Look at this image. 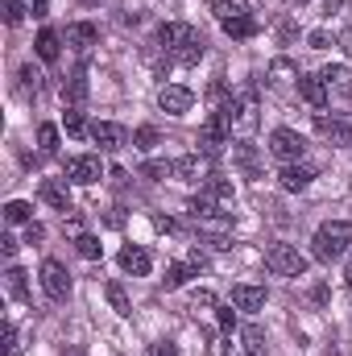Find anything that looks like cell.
Returning <instances> with one entry per match:
<instances>
[{
    "label": "cell",
    "instance_id": "37",
    "mask_svg": "<svg viewBox=\"0 0 352 356\" xmlns=\"http://www.w3.org/2000/svg\"><path fill=\"white\" fill-rule=\"evenodd\" d=\"M141 175H150V178H166V175H175V162H145V166H141Z\"/></svg>",
    "mask_w": 352,
    "mask_h": 356
},
{
    "label": "cell",
    "instance_id": "19",
    "mask_svg": "<svg viewBox=\"0 0 352 356\" xmlns=\"http://www.w3.org/2000/svg\"><path fill=\"white\" fill-rule=\"evenodd\" d=\"M232 162H237L249 178H262V158H257V149H253L249 141H237V145H232Z\"/></svg>",
    "mask_w": 352,
    "mask_h": 356
},
{
    "label": "cell",
    "instance_id": "6",
    "mask_svg": "<svg viewBox=\"0 0 352 356\" xmlns=\"http://www.w3.org/2000/svg\"><path fill=\"white\" fill-rule=\"evenodd\" d=\"M42 290H46L54 302H63V298L71 294V273H67L63 261H54V257L42 261Z\"/></svg>",
    "mask_w": 352,
    "mask_h": 356
},
{
    "label": "cell",
    "instance_id": "11",
    "mask_svg": "<svg viewBox=\"0 0 352 356\" xmlns=\"http://www.w3.org/2000/svg\"><path fill=\"white\" fill-rule=\"evenodd\" d=\"M232 307H237V311H262L265 307V286H253V282L232 286Z\"/></svg>",
    "mask_w": 352,
    "mask_h": 356
},
{
    "label": "cell",
    "instance_id": "23",
    "mask_svg": "<svg viewBox=\"0 0 352 356\" xmlns=\"http://www.w3.org/2000/svg\"><path fill=\"white\" fill-rule=\"evenodd\" d=\"M29 216H33V207H29L25 199H13V203H4V224H33Z\"/></svg>",
    "mask_w": 352,
    "mask_h": 356
},
{
    "label": "cell",
    "instance_id": "45",
    "mask_svg": "<svg viewBox=\"0 0 352 356\" xmlns=\"http://www.w3.org/2000/svg\"><path fill=\"white\" fill-rule=\"evenodd\" d=\"M0 253L13 257V253H17V241H13V236H0Z\"/></svg>",
    "mask_w": 352,
    "mask_h": 356
},
{
    "label": "cell",
    "instance_id": "44",
    "mask_svg": "<svg viewBox=\"0 0 352 356\" xmlns=\"http://www.w3.org/2000/svg\"><path fill=\"white\" fill-rule=\"evenodd\" d=\"M186 266H191V269H195V273H199V269L207 266V257H203L199 249H191V257H186Z\"/></svg>",
    "mask_w": 352,
    "mask_h": 356
},
{
    "label": "cell",
    "instance_id": "38",
    "mask_svg": "<svg viewBox=\"0 0 352 356\" xmlns=\"http://www.w3.org/2000/svg\"><path fill=\"white\" fill-rule=\"evenodd\" d=\"M216 319H220L224 332H237V311L232 307H216Z\"/></svg>",
    "mask_w": 352,
    "mask_h": 356
},
{
    "label": "cell",
    "instance_id": "24",
    "mask_svg": "<svg viewBox=\"0 0 352 356\" xmlns=\"http://www.w3.org/2000/svg\"><path fill=\"white\" fill-rule=\"evenodd\" d=\"M4 286H8V294L13 298H29V286H25V269H17V266H8V273H4Z\"/></svg>",
    "mask_w": 352,
    "mask_h": 356
},
{
    "label": "cell",
    "instance_id": "27",
    "mask_svg": "<svg viewBox=\"0 0 352 356\" xmlns=\"http://www.w3.org/2000/svg\"><path fill=\"white\" fill-rule=\"evenodd\" d=\"M108 302H112V311H116V315H133L129 294H125V286H120V282H108Z\"/></svg>",
    "mask_w": 352,
    "mask_h": 356
},
{
    "label": "cell",
    "instance_id": "2",
    "mask_svg": "<svg viewBox=\"0 0 352 356\" xmlns=\"http://www.w3.org/2000/svg\"><path fill=\"white\" fill-rule=\"evenodd\" d=\"M257 112H262V104H257V88H241L237 95H232V124H237L245 137L257 129V120H262Z\"/></svg>",
    "mask_w": 352,
    "mask_h": 356
},
{
    "label": "cell",
    "instance_id": "15",
    "mask_svg": "<svg viewBox=\"0 0 352 356\" xmlns=\"http://www.w3.org/2000/svg\"><path fill=\"white\" fill-rule=\"evenodd\" d=\"M298 95L311 104V108H328V83L319 79V75H298Z\"/></svg>",
    "mask_w": 352,
    "mask_h": 356
},
{
    "label": "cell",
    "instance_id": "21",
    "mask_svg": "<svg viewBox=\"0 0 352 356\" xmlns=\"http://www.w3.org/2000/svg\"><path fill=\"white\" fill-rule=\"evenodd\" d=\"M319 79L328 83V91H340V95H349V91H352V71H349V67H323V71H319Z\"/></svg>",
    "mask_w": 352,
    "mask_h": 356
},
{
    "label": "cell",
    "instance_id": "18",
    "mask_svg": "<svg viewBox=\"0 0 352 356\" xmlns=\"http://www.w3.org/2000/svg\"><path fill=\"white\" fill-rule=\"evenodd\" d=\"M63 99H67L71 108H79V104L88 99V67H75V71H71V79L63 83Z\"/></svg>",
    "mask_w": 352,
    "mask_h": 356
},
{
    "label": "cell",
    "instance_id": "35",
    "mask_svg": "<svg viewBox=\"0 0 352 356\" xmlns=\"http://www.w3.org/2000/svg\"><path fill=\"white\" fill-rule=\"evenodd\" d=\"M67 133H71V137H83V133H88V124H83V112H79V108H71V112H67Z\"/></svg>",
    "mask_w": 352,
    "mask_h": 356
},
{
    "label": "cell",
    "instance_id": "34",
    "mask_svg": "<svg viewBox=\"0 0 352 356\" xmlns=\"http://www.w3.org/2000/svg\"><path fill=\"white\" fill-rule=\"evenodd\" d=\"M133 145H137V149H154V145H158V129H150V124H141V129L133 133Z\"/></svg>",
    "mask_w": 352,
    "mask_h": 356
},
{
    "label": "cell",
    "instance_id": "41",
    "mask_svg": "<svg viewBox=\"0 0 352 356\" xmlns=\"http://www.w3.org/2000/svg\"><path fill=\"white\" fill-rule=\"evenodd\" d=\"M307 42H311V50H328V46H332V33H328V29H315Z\"/></svg>",
    "mask_w": 352,
    "mask_h": 356
},
{
    "label": "cell",
    "instance_id": "8",
    "mask_svg": "<svg viewBox=\"0 0 352 356\" xmlns=\"http://www.w3.org/2000/svg\"><path fill=\"white\" fill-rule=\"evenodd\" d=\"M191 104H195V95H191V88H182V83H166V88L158 91V108L170 112V116H186Z\"/></svg>",
    "mask_w": 352,
    "mask_h": 356
},
{
    "label": "cell",
    "instance_id": "16",
    "mask_svg": "<svg viewBox=\"0 0 352 356\" xmlns=\"http://www.w3.org/2000/svg\"><path fill=\"white\" fill-rule=\"evenodd\" d=\"M311 178H315V170H311V166L290 162V166H282L278 182H282V191H307V186H311Z\"/></svg>",
    "mask_w": 352,
    "mask_h": 356
},
{
    "label": "cell",
    "instance_id": "7",
    "mask_svg": "<svg viewBox=\"0 0 352 356\" xmlns=\"http://www.w3.org/2000/svg\"><path fill=\"white\" fill-rule=\"evenodd\" d=\"M315 133H319L323 141L340 145V149H352V124H349V120H332V116L315 112Z\"/></svg>",
    "mask_w": 352,
    "mask_h": 356
},
{
    "label": "cell",
    "instance_id": "12",
    "mask_svg": "<svg viewBox=\"0 0 352 356\" xmlns=\"http://www.w3.org/2000/svg\"><path fill=\"white\" fill-rule=\"evenodd\" d=\"M116 261H120V269H125V273H133V277H145V273L154 269L150 253H145L141 245H129V249H120V257H116Z\"/></svg>",
    "mask_w": 352,
    "mask_h": 356
},
{
    "label": "cell",
    "instance_id": "49",
    "mask_svg": "<svg viewBox=\"0 0 352 356\" xmlns=\"http://www.w3.org/2000/svg\"><path fill=\"white\" fill-rule=\"evenodd\" d=\"M290 4H307V0H290Z\"/></svg>",
    "mask_w": 352,
    "mask_h": 356
},
{
    "label": "cell",
    "instance_id": "17",
    "mask_svg": "<svg viewBox=\"0 0 352 356\" xmlns=\"http://www.w3.org/2000/svg\"><path fill=\"white\" fill-rule=\"evenodd\" d=\"M95 42H99V29H95V25H88V21H75V25H67V46H75L79 54H88Z\"/></svg>",
    "mask_w": 352,
    "mask_h": 356
},
{
    "label": "cell",
    "instance_id": "28",
    "mask_svg": "<svg viewBox=\"0 0 352 356\" xmlns=\"http://www.w3.org/2000/svg\"><path fill=\"white\" fill-rule=\"evenodd\" d=\"M191 273H195L191 266L175 261V266H166V277H162V286H166V290H178V286H186V277H191Z\"/></svg>",
    "mask_w": 352,
    "mask_h": 356
},
{
    "label": "cell",
    "instance_id": "32",
    "mask_svg": "<svg viewBox=\"0 0 352 356\" xmlns=\"http://www.w3.org/2000/svg\"><path fill=\"white\" fill-rule=\"evenodd\" d=\"M269 79H273V83H290V79H298V71H294L286 58H278V63L269 67Z\"/></svg>",
    "mask_w": 352,
    "mask_h": 356
},
{
    "label": "cell",
    "instance_id": "39",
    "mask_svg": "<svg viewBox=\"0 0 352 356\" xmlns=\"http://www.w3.org/2000/svg\"><path fill=\"white\" fill-rule=\"evenodd\" d=\"M21 17H25L21 0H4V21H8V25H21Z\"/></svg>",
    "mask_w": 352,
    "mask_h": 356
},
{
    "label": "cell",
    "instance_id": "50",
    "mask_svg": "<svg viewBox=\"0 0 352 356\" xmlns=\"http://www.w3.org/2000/svg\"><path fill=\"white\" fill-rule=\"evenodd\" d=\"M75 356H83V353H75Z\"/></svg>",
    "mask_w": 352,
    "mask_h": 356
},
{
    "label": "cell",
    "instance_id": "4",
    "mask_svg": "<svg viewBox=\"0 0 352 356\" xmlns=\"http://www.w3.org/2000/svg\"><path fill=\"white\" fill-rule=\"evenodd\" d=\"M265 266L273 269V273H282V277H303L307 273V257L294 245H273L265 253Z\"/></svg>",
    "mask_w": 352,
    "mask_h": 356
},
{
    "label": "cell",
    "instance_id": "13",
    "mask_svg": "<svg viewBox=\"0 0 352 356\" xmlns=\"http://www.w3.org/2000/svg\"><path fill=\"white\" fill-rule=\"evenodd\" d=\"M91 141H95L99 149H120V145H125V129L112 124V120H95V124H91Z\"/></svg>",
    "mask_w": 352,
    "mask_h": 356
},
{
    "label": "cell",
    "instance_id": "25",
    "mask_svg": "<svg viewBox=\"0 0 352 356\" xmlns=\"http://www.w3.org/2000/svg\"><path fill=\"white\" fill-rule=\"evenodd\" d=\"M224 33H228V38H253V33H257V17H237V21H224Z\"/></svg>",
    "mask_w": 352,
    "mask_h": 356
},
{
    "label": "cell",
    "instance_id": "26",
    "mask_svg": "<svg viewBox=\"0 0 352 356\" xmlns=\"http://www.w3.org/2000/svg\"><path fill=\"white\" fill-rule=\"evenodd\" d=\"M75 253H79L83 261H99V253H104V245H99L95 236H88V232H79V236H75Z\"/></svg>",
    "mask_w": 352,
    "mask_h": 356
},
{
    "label": "cell",
    "instance_id": "48",
    "mask_svg": "<svg viewBox=\"0 0 352 356\" xmlns=\"http://www.w3.org/2000/svg\"><path fill=\"white\" fill-rule=\"evenodd\" d=\"M79 4H99V0H79Z\"/></svg>",
    "mask_w": 352,
    "mask_h": 356
},
{
    "label": "cell",
    "instance_id": "36",
    "mask_svg": "<svg viewBox=\"0 0 352 356\" xmlns=\"http://www.w3.org/2000/svg\"><path fill=\"white\" fill-rule=\"evenodd\" d=\"M0 353L4 356H17V327L4 323V336H0Z\"/></svg>",
    "mask_w": 352,
    "mask_h": 356
},
{
    "label": "cell",
    "instance_id": "46",
    "mask_svg": "<svg viewBox=\"0 0 352 356\" xmlns=\"http://www.w3.org/2000/svg\"><path fill=\"white\" fill-rule=\"evenodd\" d=\"M29 4H33V17H46L50 13V0H29Z\"/></svg>",
    "mask_w": 352,
    "mask_h": 356
},
{
    "label": "cell",
    "instance_id": "33",
    "mask_svg": "<svg viewBox=\"0 0 352 356\" xmlns=\"http://www.w3.org/2000/svg\"><path fill=\"white\" fill-rule=\"evenodd\" d=\"M207 195H211L216 203H232V186H228L224 178H207Z\"/></svg>",
    "mask_w": 352,
    "mask_h": 356
},
{
    "label": "cell",
    "instance_id": "40",
    "mask_svg": "<svg viewBox=\"0 0 352 356\" xmlns=\"http://www.w3.org/2000/svg\"><path fill=\"white\" fill-rule=\"evenodd\" d=\"M191 307H195V311H199V307H203V311H211V307H216L211 290H195V294H191Z\"/></svg>",
    "mask_w": 352,
    "mask_h": 356
},
{
    "label": "cell",
    "instance_id": "43",
    "mask_svg": "<svg viewBox=\"0 0 352 356\" xmlns=\"http://www.w3.org/2000/svg\"><path fill=\"white\" fill-rule=\"evenodd\" d=\"M150 356H178V348L170 344V340H162V344H154V348H150Z\"/></svg>",
    "mask_w": 352,
    "mask_h": 356
},
{
    "label": "cell",
    "instance_id": "30",
    "mask_svg": "<svg viewBox=\"0 0 352 356\" xmlns=\"http://www.w3.org/2000/svg\"><path fill=\"white\" fill-rule=\"evenodd\" d=\"M38 149L42 154H58V129L54 124H42L38 129Z\"/></svg>",
    "mask_w": 352,
    "mask_h": 356
},
{
    "label": "cell",
    "instance_id": "3",
    "mask_svg": "<svg viewBox=\"0 0 352 356\" xmlns=\"http://www.w3.org/2000/svg\"><path fill=\"white\" fill-rule=\"evenodd\" d=\"M269 154H273L282 166H290V162H303L307 141H303L294 129H273V133H269Z\"/></svg>",
    "mask_w": 352,
    "mask_h": 356
},
{
    "label": "cell",
    "instance_id": "29",
    "mask_svg": "<svg viewBox=\"0 0 352 356\" xmlns=\"http://www.w3.org/2000/svg\"><path fill=\"white\" fill-rule=\"evenodd\" d=\"M245 353H249V356H265V336H262V327H257V323H249V327H245Z\"/></svg>",
    "mask_w": 352,
    "mask_h": 356
},
{
    "label": "cell",
    "instance_id": "10",
    "mask_svg": "<svg viewBox=\"0 0 352 356\" xmlns=\"http://www.w3.org/2000/svg\"><path fill=\"white\" fill-rule=\"evenodd\" d=\"M175 178H182V182H207L211 178V166H207L203 154H186V158L175 162Z\"/></svg>",
    "mask_w": 352,
    "mask_h": 356
},
{
    "label": "cell",
    "instance_id": "20",
    "mask_svg": "<svg viewBox=\"0 0 352 356\" xmlns=\"http://www.w3.org/2000/svg\"><path fill=\"white\" fill-rule=\"evenodd\" d=\"M211 13H216L220 25H224V21H237V17H253L249 0H211Z\"/></svg>",
    "mask_w": 352,
    "mask_h": 356
},
{
    "label": "cell",
    "instance_id": "9",
    "mask_svg": "<svg viewBox=\"0 0 352 356\" xmlns=\"http://www.w3.org/2000/svg\"><path fill=\"white\" fill-rule=\"evenodd\" d=\"M99 158L95 154H79V158H71L67 162V178L71 182H79V186H91V182H99Z\"/></svg>",
    "mask_w": 352,
    "mask_h": 356
},
{
    "label": "cell",
    "instance_id": "14",
    "mask_svg": "<svg viewBox=\"0 0 352 356\" xmlns=\"http://www.w3.org/2000/svg\"><path fill=\"white\" fill-rule=\"evenodd\" d=\"M38 195H42V203H50L54 211H71V195H67V186L58 182V178H42V186H38Z\"/></svg>",
    "mask_w": 352,
    "mask_h": 356
},
{
    "label": "cell",
    "instance_id": "47",
    "mask_svg": "<svg viewBox=\"0 0 352 356\" xmlns=\"http://www.w3.org/2000/svg\"><path fill=\"white\" fill-rule=\"evenodd\" d=\"M344 282L352 286V257H349V269H344Z\"/></svg>",
    "mask_w": 352,
    "mask_h": 356
},
{
    "label": "cell",
    "instance_id": "1",
    "mask_svg": "<svg viewBox=\"0 0 352 356\" xmlns=\"http://www.w3.org/2000/svg\"><path fill=\"white\" fill-rule=\"evenodd\" d=\"M349 245H352V224L349 220H332V224H323V228L315 232V241H311V257L323 261V266H332V261L344 257Z\"/></svg>",
    "mask_w": 352,
    "mask_h": 356
},
{
    "label": "cell",
    "instance_id": "31",
    "mask_svg": "<svg viewBox=\"0 0 352 356\" xmlns=\"http://www.w3.org/2000/svg\"><path fill=\"white\" fill-rule=\"evenodd\" d=\"M21 91H25V95H38V91H42V71H33V63L21 67Z\"/></svg>",
    "mask_w": 352,
    "mask_h": 356
},
{
    "label": "cell",
    "instance_id": "5",
    "mask_svg": "<svg viewBox=\"0 0 352 356\" xmlns=\"http://www.w3.org/2000/svg\"><path fill=\"white\" fill-rule=\"evenodd\" d=\"M207 54V38L199 33V29H182V38H178V46L170 50V63H178V67H195L199 58Z\"/></svg>",
    "mask_w": 352,
    "mask_h": 356
},
{
    "label": "cell",
    "instance_id": "42",
    "mask_svg": "<svg viewBox=\"0 0 352 356\" xmlns=\"http://www.w3.org/2000/svg\"><path fill=\"white\" fill-rule=\"evenodd\" d=\"M42 236H46V228H42V224H25V241H29V245H38Z\"/></svg>",
    "mask_w": 352,
    "mask_h": 356
},
{
    "label": "cell",
    "instance_id": "22",
    "mask_svg": "<svg viewBox=\"0 0 352 356\" xmlns=\"http://www.w3.org/2000/svg\"><path fill=\"white\" fill-rule=\"evenodd\" d=\"M33 50H38L42 63H58V33H54V29H42L38 42H33Z\"/></svg>",
    "mask_w": 352,
    "mask_h": 356
}]
</instances>
